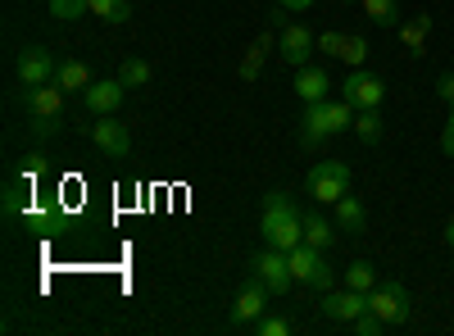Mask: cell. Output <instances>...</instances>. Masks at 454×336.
<instances>
[{
  "mask_svg": "<svg viewBox=\"0 0 454 336\" xmlns=\"http://www.w3.org/2000/svg\"><path fill=\"white\" fill-rule=\"evenodd\" d=\"M259 237L273 250H295L305 241V214L295 209V200L286 191H269L263 196V214H259Z\"/></svg>",
  "mask_w": 454,
  "mask_h": 336,
  "instance_id": "cell-1",
  "label": "cell"
},
{
  "mask_svg": "<svg viewBox=\"0 0 454 336\" xmlns=\"http://www.w3.org/2000/svg\"><path fill=\"white\" fill-rule=\"evenodd\" d=\"M355 114H359V109L346 96H340V100H314V105H305V128H300V137H305V145L340 137V132L355 128Z\"/></svg>",
  "mask_w": 454,
  "mask_h": 336,
  "instance_id": "cell-2",
  "label": "cell"
},
{
  "mask_svg": "<svg viewBox=\"0 0 454 336\" xmlns=\"http://www.w3.org/2000/svg\"><path fill=\"white\" fill-rule=\"evenodd\" d=\"M305 191L318 205H336L340 196H350V164L346 160H318L305 177Z\"/></svg>",
  "mask_w": 454,
  "mask_h": 336,
  "instance_id": "cell-3",
  "label": "cell"
},
{
  "mask_svg": "<svg viewBox=\"0 0 454 336\" xmlns=\"http://www.w3.org/2000/svg\"><path fill=\"white\" fill-rule=\"evenodd\" d=\"M368 309L382 318L387 327H404L413 318V295H409L404 282H377L368 291Z\"/></svg>",
  "mask_w": 454,
  "mask_h": 336,
  "instance_id": "cell-4",
  "label": "cell"
},
{
  "mask_svg": "<svg viewBox=\"0 0 454 336\" xmlns=\"http://www.w3.org/2000/svg\"><path fill=\"white\" fill-rule=\"evenodd\" d=\"M23 105H27V114H32V132H36V137H51V132L59 128V119H64V91H59L55 82L27 87V91H23Z\"/></svg>",
  "mask_w": 454,
  "mask_h": 336,
  "instance_id": "cell-5",
  "label": "cell"
},
{
  "mask_svg": "<svg viewBox=\"0 0 454 336\" xmlns=\"http://www.w3.org/2000/svg\"><path fill=\"white\" fill-rule=\"evenodd\" d=\"M250 273L269 286L273 295H286V291L295 286V273H291V264H286V250H273V246H263V250L250 259Z\"/></svg>",
  "mask_w": 454,
  "mask_h": 336,
  "instance_id": "cell-6",
  "label": "cell"
},
{
  "mask_svg": "<svg viewBox=\"0 0 454 336\" xmlns=\"http://www.w3.org/2000/svg\"><path fill=\"white\" fill-rule=\"evenodd\" d=\"M340 96H346L355 109H377L387 100V82L377 78V73H368V68H350L346 82H340Z\"/></svg>",
  "mask_w": 454,
  "mask_h": 336,
  "instance_id": "cell-7",
  "label": "cell"
},
{
  "mask_svg": "<svg viewBox=\"0 0 454 336\" xmlns=\"http://www.w3.org/2000/svg\"><path fill=\"white\" fill-rule=\"evenodd\" d=\"M55 68H59V59H55L46 46H27V51H19V59H14V73H19L23 87H46V82H55Z\"/></svg>",
  "mask_w": 454,
  "mask_h": 336,
  "instance_id": "cell-8",
  "label": "cell"
},
{
  "mask_svg": "<svg viewBox=\"0 0 454 336\" xmlns=\"http://www.w3.org/2000/svg\"><path fill=\"white\" fill-rule=\"evenodd\" d=\"M364 309H368V295H364V291H350V286L318 295V314H323L327 323H355Z\"/></svg>",
  "mask_w": 454,
  "mask_h": 336,
  "instance_id": "cell-9",
  "label": "cell"
},
{
  "mask_svg": "<svg viewBox=\"0 0 454 336\" xmlns=\"http://www.w3.org/2000/svg\"><path fill=\"white\" fill-rule=\"evenodd\" d=\"M269 295H273V291L250 273V277H246V286H241V295H237V305H232V323H237V327L259 323L263 314H269Z\"/></svg>",
  "mask_w": 454,
  "mask_h": 336,
  "instance_id": "cell-10",
  "label": "cell"
},
{
  "mask_svg": "<svg viewBox=\"0 0 454 336\" xmlns=\"http://www.w3.org/2000/svg\"><path fill=\"white\" fill-rule=\"evenodd\" d=\"M314 51H318V36H314L305 23H286V27H282V64L305 68V64L314 59Z\"/></svg>",
  "mask_w": 454,
  "mask_h": 336,
  "instance_id": "cell-11",
  "label": "cell"
},
{
  "mask_svg": "<svg viewBox=\"0 0 454 336\" xmlns=\"http://www.w3.org/2000/svg\"><path fill=\"white\" fill-rule=\"evenodd\" d=\"M91 141L100 145L109 160H128V155H132V132H128V123H114L109 114H100V123L91 128Z\"/></svg>",
  "mask_w": 454,
  "mask_h": 336,
  "instance_id": "cell-12",
  "label": "cell"
},
{
  "mask_svg": "<svg viewBox=\"0 0 454 336\" xmlns=\"http://www.w3.org/2000/svg\"><path fill=\"white\" fill-rule=\"evenodd\" d=\"M123 96H128V87H123L119 78H105V82H91V87L82 91V105L100 119V114H114V109L123 105Z\"/></svg>",
  "mask_w": 454,
  "mask_h": 336,
  "instance_id": "cell-13",
  "label": "cell"
},
{
  "mask_svg": "<svg viewBox=\"0 0 454 336\" xmlns=\"http://www.w3.org/2000/svg\"><path fill=\"white\" fill-rule=\"evenodd\" d=\"M327 91H332V78L318 68V64H305V68H295V96L305 100V105H314V100H327Z\"/></svg>",
  "mask_w": 454,
  "mask_h": 336,
  "instance_id": "cell-14",
  "label": "cell"
},
{
  "mask_svg": "<svg viewBox=\"0 0 454 336\" xmlns=\"http://www.w3.org/2000/svg\"><path fill=\"white\" fill-rule=\"evenodd\" d=\"M286 264H291L295 282H305V286H309V277L323 269V250H318V246H309V241H300L295 250H286Z\"/></svg>",
  "mask_w": 454,
  "mask_h": 336,
  "instance_id": "cell-15",
  "label": "cell"
},
{
  "mask_svg": "<svg viewBox=\"0 0 454 336\" xmlns=\"http://www.w3.org/2000/svg\"><path fill=\"white\" fill-rule=\"evenodd\" d=\"M395 32H400L404 55H423V51H427V36H432V19H427V14H413V19L400 23Z\"/></svg>",
  "mask_w": 454,
  "mask_h": 336,
  "instance_id": "cell-16",
  "label": "cell"
},
{
  "mask_svg": "<svg viewBox=\"0 0 454 336\" xmlns=\"http://www.w3.org/2000/svg\"><path fill=\"white\" fill-rule=\"evenodd\" d=\"M96 78H91V68L82 64V59H59V68H55V87L68 96V91H87Z\"/></svg>",
  "mask_w": 454,
  "mask_h": 336,
  "instance_id": "cell-17",
  "label": "cell"
},
{
  "mask_svg": "<svg viewBox=\"0 0 454 336\" xmlns=\"http://www.w3.org/2000/svg\"><path fill=\"white\" fill-rule=\"evenodd\" d=\"M364 223H368V214H364L359 196H340L336 200V228L340 232H364Z\"/></svg>",
  "mask_w": 454,
  "mask_h": 336,
  "instance_id": "cell-18",
  "label": "cell"
},
{
  "mask_svg": "<svg viewBox=\"0 0 454 336\" xmlns=\"http://www.w3.org/2000/svg\"><path fill=\"white\" fill-rule=\"evenodd\" d=\"M359 10L368 14V23H377V27H400V5L395 0H359Z\"/></svg>",
  "mask_w": 454,
  "mask_h": 336,
  "instance_id": "cell-19",
  "label": "cell"
},
{
  "mask_svg": "<svg viewBox=\"0 0 454 336\" xmlns=\"http://www.w3.org/2000/svg\"><path fill=\"white\" fill-rule=\"evenodd\" d=\"M27 196H32V186L23 177H10L5 182V200H0V209H5V218H19L27 209Z\"/></svg>",
  "mask_w": 454,
  "mask_h": 336,
  "instance_id": "cell-20",
  "label": "cell"
},
{
  "mask_svg": "<svg viewBox=\"0 0 454 336\" xmlns=\"http://www.w3.org/2000/svg\"><path fill=\"white\" fill-rule=\"evenodd\" d=\"M305 241L318 246V250H327L336 241V223H327L323 214H305Z\"/></svg>",
  "mask_w": 454,
  "mask_h": 336,
  "instance_id": "cell-21",
  "label": "cell"
},
{
  "mask_svg": "<svg viewBox=\"0 0 454 336\" xmlns=\"http://www.w3.org/2000/svg\"><path fill=\"white\" fill-rule=\"evenodd\" d=\"M350 132H355L364 145H377V141H382V114H377V109H359Z\"/></svg>",
  "mask_w": 454,
  "mask_h": 336,
  "instance_id": "cell-22",
  "label": "cell"
},
{
  "mask_svg": "<svg viewBox=\"0 0 454 336\" xmlns=\"http://www.w3.org/2000/svg\"><path fill=\"white\" fill-rule=\"evenodd\" d=\"M377 282H382V277H377V269L368 264V259H355V264L346 269V286H350V291H364V295H368Z\"/></svg>",
  "mask_w": 454,
  "mask_h": 336,
  "instance_id": "cell-23",
  "label": "cell"
},
{
  "mask_svg": "<svg viewBox=\"0 0 454 336\" xmlns=\"http://www.w3.org/2000/svg\"><path fill=\"white\" fill-rule=\"evenodd\" d=\"M269 46H273V36L263 32L259 42L250 46V55L241 59V78H246V82H254V78H259V68H263V55H269Z\"/></svg>",
  "mask_w": 454,
  "mask_h": 336,
  "instance_id": "cell-24",
  "label": "cell"
},
{
  "mask_svg": "<svg viewBox=\"0 0 454 336\" xmlns=\"http://www.w3.org/2000/svg\"><path fill=\"white\" fill-rule=\"evenodd\" d=\"M91 14H100L105 23H128L132 19V0H91Z\"/></svg>",
  "mask_w": 454,
  "mask_h": 336,
  "instance_id": "cell-25",
  "label": "cell"
},
{
  "mask_svg": "<svg viewBox=\"0 0 454 336\" xmlns=\"http://www.w3.org/2000/svg\"><path fill=\"white\" fill-rule=\"evenodd\" d=\"M119 82H123V87H145V82H150V64L137 59V55L123 59V64H119Z\"/></svg>",
  "mask_w": 454,
  "mask_h": 336,
  "instance_id": "cell-26",
  "label": "cell"
},
{
  "mask_svg": "<svg viewBox=\"0 0 454 336\" xmlns=\"http://www.w3.org/2000/svg\"><path fill=\"white\" fill-rule=\"evenodd\" d=\"M51 14H55L59 23H73V19L91 14V0H51Z\"/></svg>",
  "mask_w": 454,
  "mask_h": 336,
  "instance_id": "cell-27",
  "label": "cell"
},
{
  "mask_svg": "<svg viewBox=\"0 0 454 336\" xmlns=\"http://www.w3.org/2000/svg\"><path fill=\"white\" fill-rule=\"evenodd\" d=\"M336 59H346L350 68H359V64L368 59V42H364V36H350V32H346V42H340V55H336Z\"/></svg>",
  "mask_w": 454,
  "mask_h": 336,
  "instance_id": "cell-28",
  "label": "cell"
},
{
  "mask_svg": "<svg viewBox=\"0 0 454 336\" xmlns=\"http://www.w3.org/2000/svg\"><path fill=\"white\" fill-rule=\"evenodd\" d=\"M254 332H259V336H286V332H291V323H286L282 314H263V318L254 323Z\"/></svg>",
  "mask_w": 454,
  "mask_h": 336,
  "instance_id": "cell-29",
  "label": "cell"
},
{
  "mask_svg": "<svg viewBox=\"0 0 454 336\" xmlns=\"http://www.w3.org/2000/svg\"><path fill=\"white\" fill-rule=\"evenodd\" d=\"M350 327H355L359 336H382V332H387V323H382V318H377L372 309H364V314H359V318H355Z\"/></svg>",
  "mask_w": 454,
  "mask_h": 336,
  "instance_id": "cell-30",
  "label": "cell"
},
{
  "mask_svg": "<svg viewBox=\"0 0 454 336\" xmlns=\"http://www.w3.org/2000/svg\"><path fill=\"white\" fill-rule=\"evenodd\" d=\"M340 42L346 32H318V55H340Z\"/></svg>",
  "mask_w": 454,
  "mask_h": 336,
  "instance_id": "cell-31",
  "label": "cell"
},
{
  "mask_svg": "<svg viewBox=\"0 0 454 336\" xmlns=\"http://www.w3.org/2000/svg\"><path fill=\"white\" fill-rule=\"evenodd\" d=\"M332 282H336V277H332V269H327V264H323V269H318V273L309 277V286H314L318 295H323V291H332Z\"/></svg>",
  "mask_w": 454,
  "mask_h": 336,
  "instance_id": "cell-32",
  "label": "cell"
},
{
  "mask_svg": "<svg viewBox=\"0 0 454 336\" xmlns=\"http://www.w3.org/2000/svg\"><path fill=\"white\" fill-rule=\"evenodd\" d=\"M436 96H441V100H445V105L454 109V73H445V78L436 82Z\"/></svg>",
  "mask_w": 454,
  "mask_h": 336,
  "instance_id": "cell-33",
  "label": "cell"
},
{
  "mask_svg": "<svg viewBox=\"0 0 454 336\" xmlns=\"http://www.w3.org/2000/svg\"><path fill=\"white\" fill-rule=\"evenodd\" d=\"M441 151L454 160V109H450V123H445V132H441Z\"/></svg>",
  "mask_w": 454,
  "mask_h": 336,
  "instance_id": "cell-34",
  "label": "cell"
},
{
  "mask_svg": "<svg viewBox=\"0 0 454 336\" xmlns=\"http://www.w3.org/2000/svg\"><path fill=\"white\" fill-rule=\"evenodd\" d=\"M278 5L286 10V14H305V10H314L318 0H278Z\"/></svg>",
  "mask_w": 454,
  "mask_h": 336,
  "instance_id": "cell-35",
  "label": "cell"
},
{
  "mask_svg": "<svg viewBox=\"0 0 454 336\" xmlns=\"http://www.w3.org/2000/svg\"><path fill=\"white\" fill-rule=\"evenodd\" d=\"M445 246H450V250H454V218H450V223H445Z\"/></svg>",
  "mask_w": 454,
  "mask_h": 336,
  "instance_id": "cell-36",
  "label": "cell"
},
{
  "mask_svg": "<svg viewBox=\"0 0 454 336\" xmlns=\"http://www.w3.org/2000/svg\"><path fill=\"white\" fill-rule=\"evenodd\" d=\"M346 5H355V0H346Z\"/></svg>",
  "mask_w": 454,
  "mask_h": 336,
  "instance_id": "cell-37",
  "label": "cell"
}]
</instances>
